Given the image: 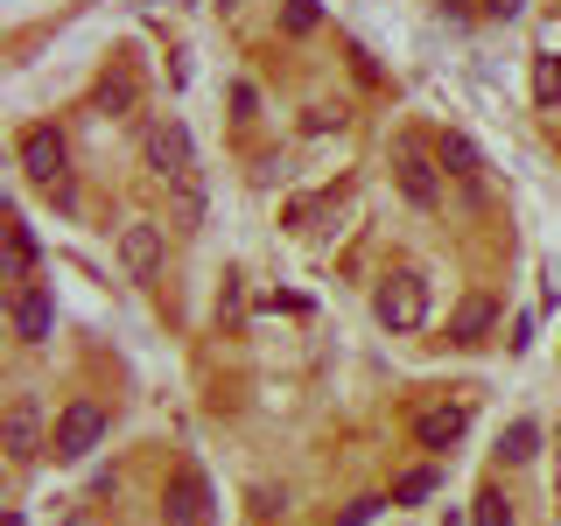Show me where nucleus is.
Wrapping results in <instances>:
<instances>
[{
    "label": "nucleus",
    "instance_id": "obj_16",
    "mask_svg": "<svg viewBox=\"0 0 561 526\" xmlns=\"http://www.w3.org/2000/svg\"><path fill=\"white\" fill-rule=\"evenodd\" d=\"M499 456L505 464H534L540 456V421H513V428L499 435Z\"/></svg>",
    "mask_w": 561,
    "mask_h": 526
},
{
    "label": "nucleus",
    "instance_id": "obj_23",
    "mask_svg": "<svg viewBox=\"0 0 561 526\" xmlns=\"http://www.w3.org/2000/svg\"><path fill=\"white\" fill-rule=\"evenodd\" d=\"M519 8H526V0H484V14H491V22H513Z\"/></svg>",
    "mask_w": 561,
    "mask_h": 526
},
{
    "label": "nucleus",
    "instance_id": "obj_7",
    "mask_svg": "<svg viewBox=\"0 0 561 526\" xmlns=\"http://www.w3.org/2000/svg\"><path fill=\"white\" fill-rule=\"evenodd\" d=\"M8 323H14L22 344H49V338H57V295H49V281H14Z\"/></svg>",
    "mask_w": 561,
    "mask_h": 526
},
{
    "label": "nucleus",
    "instance_id": "obj_14",
    "mask_svg": "<svg viewBox=\"0 0 561 526\" xmlns=\"http://www.w3.org/2000/svg\"><path fill=\"white\" fill-rule=\"evenodd\" d=\"M435 484H443V470H435V464L400 470V478H393V505H421V499H435Z\"/></svg>",
    "mask_w": 561,
    "mask_h": 526
},
{
    "label": "nucleus",
    "instance_id": "obj_1",
    "mask_svg": "<svg viewBox=\"0 0 561 526\" xmlns=\"http://www.w3.org/2000/svg\"><path fill=\"white\" fill-rule=\"evenodd\" d=\"M22 175L35 190H49L64 210L78 204L70 197V148H64V134L49 127V119H35V127H22Z\"/></svg>",
    "mask_w": 561,
    "mask_h": 526
},
{
    "label": "nucleus",
    "instance_id": "obj_2",
    "mask_svg": "<svg viewBox=\"0 0 561 526\" xmlns=\"http://www.w3.org/2000/svg\"><path fill=\"white\" fill-rule=\"evenodd\" d=\"M0 449H8L14 464H35V456L49 449V421H43V393H14L8 408H0Z\"/></svg>",
    "mask_w": 561,
    "mask_h": 526
},
{
    "label": "nucleus",
    "instance_id": "obj_25",
    "mask_svg": "<svg viewBox=\"0 0 561 526\" xmlns=\"http://www.w3.org/2000/svg\"><path fill=\"white\" fill-rule=\"evenodd\" d=\"M554 505H561V478H554Z\"/></svg>",
    "mask_w": 561,
    "mask_h": 526
},
{
    "label": "nucleus",
    "instance_id": "obj_18",
    "mask_svg": "<svg viewBox=\"0 0 561 526\" xmlns=\"http://www.w3.org/2000/svg\"><path fill=\"white\" fill-rule=\"evenodd\" d=\"M470 526H513V499H505L499 484H484L478 499H470Z\"/></svg>",
    "mask_w": 561,
    "mask_h": 526
},
{
    "label": "nucleus",
    "instance_id": "obj_10",
    "mask_svg": "<svg viewBox=\"0 0 561 526\" xmlns=\"http://www.w3.org/2000/svg\"><path fill=\"white\" fill-rule=\"evenodd\" d=\"M463 428H470V408H463V400H443V408H428L414 421V443L428 456H449L456 443H463Z\"/></svg>",
    "mask_w": 561,
    "mask_h": 526
},
{
    "label": "nucleus",
    "instance_id": "obj_9",
    "mask_svg": "<svg viewBox=\"0 0 561 526\" xmlns=\"http://www.w3.org/2000/svg\"><path fill=\"white\" fill-rule=\"evenodd\" d=\"M119 267H127V281H154V274H162V225H154V218H134L127 232H119Z\"/></svg>",
    "mask_w": 561,
    "mask_h": 526
},
{
    "label": "nucleus",
    "instance_id": "obj_17",
    "mask_svg": "<svg viewBox=\"0 0 561 526\" xmlns=\"http://www.w3.org/2000/svg\"><path fill=\"white\" fill-rule=\"evenodd\" d=\"M534 105H540V113L561 105V57H548V49L534 57Z\"/></svg>",
    "mask_w": 561,
    "mask_h": 526
},
{
    "label": "nucleus",
    "instance_id": "obj_8",
    "mask_svg": "<svg viewBox=\"0 0 561 526\" xmlns=\"http://www.w3.org/2000/svg\"><path fill=\"white\" fill-rule=\"evenodd\" d=\"M393 175H400V197H408L414 210L443 204V162H435L421 140H400V148H393Z\"/></svg>",
    "mask_w": 561,
    "mask_h": 526
},
{
    "label": "nucleus",
    "instance_id": "obj_13",
    "mask_svg": "<svg viewBox=\"0 0 561 526\" xmlns=\"http://www.w3.org/2000/svg\"><path fill=\"white\" fill-rule=\"evenodd\" d=\"M169 218H175V232H197V225H204V183H197V175L169 183Z\"/></svg>",
    "mask_w": 561,
    "mask_h": 526
},
{
    "label": "nucleus",
    "instance_id": "obj_3",
    "mask_svg": "<svg viewBox=\"0 0 561 526\" xmlns=\"http://www.w3.org/2000/svg\"><path fill=\"white\" fill-rule=\"evenodd\" d=\"M105 443V408L99 400H64L57 428H49V456L57 464H78V456H92Z\"/></svg>",
    "mask_w": 561,
    "mask_h": 526
},
{
    "label": "nucleus",
    "instance_id": "obj_4",
    "mask_svg": "<svg viewBox=\"0 0 561 526\" xmlns=\"http://www.w3.org/2000/svg\"><path fill=\"white\" fill-rule=\"evenodd\" d=\"M140 155H148V169L162 175V183H183V175H197V140H190L183 119H154V127L140 134Z\"/></svg>",
    "mask_w": 561,
    "mask_h": 526
},
{
    "label": "nucleus",
    "instance_id": "obj_19",
    "mask_svg": "<svg viewBox=\"0 0 561 526\" xmlns=\"http://www.w3.org/2000/svg\"><path fill=\"white\" fill-rule=\"evenodd\" d=\"M316 22H323V0H288V8H280V35H295V43L316 35Z\"/></svg>",
    "mask_w": 561,
    "mask_h": 526
},
{
    "label": "nucleus",
    "instance_id": "obj_22",
    "mask_svg": "<svg viewBox=\"0 0 561 526\" xmlns=\"http://www.w3.org/2000/svg\"><path fill=\"white\" fill-rule=\"evenodd\" d=\"M127 99H134V78H127V70H119V78H105L99 105H113V113H119V105H127Z\"/></svg>",
    "mask_w": 561,
    "mask_h": 526
},
{
    "label": "nucleus",
    "instance_id": "obj_20",
    "mask_svg": "<svg viewBox=\"0 0 561 526\" xmlns=\"http://www.w3.org/2000/svg\"><path fill=\"white\" fill-rule=\"evenodd\" d=\"M386 505H393V499H373V491H365V499H351L344 513H337V526H373V519L386 513Z\"/></svg>",
    "mask_w": 561,
    "mask_h": 526
},
{
    "label": "nucleus",
    "instance_id": "obj_15",
    "mask_svg": "<svg viewBox=\"0 0 561 526\" xmlns=\"http://www.w3.org/2000/svg\"><path fill=\"white\" fill-rule=\"evenodd\" d=\"M8 281H35V232L22 218L8 225Z\"/></svg>",
    "mask_w": 561,
    "mask_h": 526
},
{
    "label": "nucleus",
    "instance_id": "obj_21",
    "mask_svg": "<svg viewBox=\"0 0 561 526\" xmlns=\"http://www.w3.org/2000/svg\"><path fill=\"white\" fill-rule=\"evenodd\" d=\"M232 113H239V119H260V84H253V78L232 84Z\"/></svg>",
    "mask_w": 561,
    "mask_h": 526
},
{
    "label": "nucleus",
    "instance_id": "obj_24",
    "mask_svg": "<svg viewBox=\"0 0 561 526\" xmlns=\"http://www.w3.org/2000/svg\"><path fill=\"white\" fill-rule=\"evenodd\" d=\"M0 526H28V519H22V513H8V519H0Z\"/></svg>",
    "mask_w": 561,
    "mask_h": 526
},
{
    "label": "nucleus",
    "instance_id": "obj_26",
    "mask_svg": "<svg viewBox=\"0 0 561 526\" xmlns=\"http://www.w3.org/2000/svg\"><path fill=\"white\" fill-rule=\"evenodd\" d=\"M554 443H561V428H554Z\"/></svg>",
    "mask_w": 561,
    "mask_h": 526
},
{
    "label": "nucleus",
    "instance_id": "obj_5",
    "mask_svg": "<svg viewBox=\"0 0 561 526\" xmlns=\"http://www.w3.org/2000/svg\"><path fill=\"white\" fill-rule=\"evenodd\" d=\"M373 316L386 330H421L428 323V281L421 274H386L373 288Z\"/></svg>",
    "mask_w": 561,
    "mask_h": 526
},
{
    "label": "nucleus",
    "instance_id": "obj_6",
    "mask_svg": "<svg viewBox=\"0 0 561 526\" xmlns=\"http://www.w3.org/2000/svg\"><path fill=\"white\" fill-rule=\"evenodd\" d=\"M162 526H210V478L197 464H175L162 484Z\"/></svg>",
    "mask_w": 561,
    "mask_h": 526
},
{
    "label": "nucleus",
    "instance_id": "obj_12",
    "mask_svg": "<svg viewBox=\"0 0 561 526\" xmlns=\"http://www.w3.org/2000/svg\"><path fill=\"white\" fill-rule=\"evenodd\" d=\"M435 162H443L456 183H478V175H484V155H478L470 134H443V140H435Z\"/></svg>",
    "mask_w": 561,
    "mask_h": 526
},
{
    "label": "nucleus",
    "instance_id": "obj_11",
    "mask_svg": "<svg viewBox=\"0 0 561 526\" xmlns=\"http://www.w3.org/2000/svg\"><path fill=\"white\" fill-rule=\"evenodd\" d=\"M491 330H499V302H491V295H463V302L449 309V344H484Z\"/></svg>",
    "mask_w": 561,
    "mask_h": 526
}]
</instances>
